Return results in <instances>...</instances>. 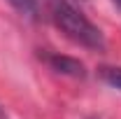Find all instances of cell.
<instances>
[{
    "instance_id": "cell-1",
    "label": "cell",
    "mask_w": 121,
    "mask_h": 119,
    "mask_svg": "<svg viewBox=\"0 0 121 119\" xmlns=\"http://www.w3.org/2000/svg\"><path fill=\"white\" fill-rule=\"evenodd\" d=\"M47 9L51 21L56 23V28L72 40L75 45L93 49V51H103L105 49V35L91 19L82 14L75 5H70L68 0H47Z\"/></svg>"
},
{
    "instance_id": "cell-2",
    "label": "cell",
    "mask_w": 121,
    "mask_h": 119,
    "mask_svg": "<svg viewBox=\"0 0 121 119\" xmlns=\"http://www.w3.org/2000/svg\"><path fill=\"white\" fill-rule=\"evenodd\" d=\"M40 56L51 70H56L60 75H68V77H84L86 75L84 63L72 59V56H63V54H56V51H42Z\"/></svg>"
},
{
    "instance_id": "cell-3",
    "label": "cell",
    "mask_w": 121,
    "mask_h": 119,
    "mask_svg": "<svg viewBox=\"0 0 121 119\" xmlns=\"http://www.w3.org/2000/svg\"><path fill=\"white\" fill-rule=\"evenodd\" d=\"M98 75L103 77L105 84H109L112 89L121 91V65H100L98 68Z\"/></svg>"
},
{
    "instance_id": "cell-4",
    "label": "cell",
    "mask_w": 121,
    "mask_h": 119,
    "mask_svg": "<svg viewBox=\"0 0 121 119\" xmlns=\"http://www.w3.org/2000/svg\"><path fill=\"white\" fill-rule=\"evenodd\" d=\"M14 9H19L21 14L26 16H37V12H40V5H37V0H7Z\"/></svg>"
},
{
    "instance_id": "cell-5",
    "label": "cell",
    "mask_w": 121,
    "mask_h": 119,
    "mask_svg": "<svg viewBox=\"0 0 121 119\" xmlns=\"http://www.w3.org/2000/svg\"><path fill=\"white\" fill-rule=\"evenodd\" d=\"M112 2H114V5H117V7L121 9V0H112Z\"/></svg>"
},
{
    "instance_id": "cell-6",
    "label": "cell",
    "mask_w": 121,
    "mask_h": 119,
    "mask_svg": "<svg viewBox=\"0 0 121 119\" xmlns=\"http://www.w3.org/2000/svg\"><path fill=\"white\" fill-rule=\"evenodd\" d=\"M0 117H2V114H0Z\"/></svg>"
}]
</instances>
